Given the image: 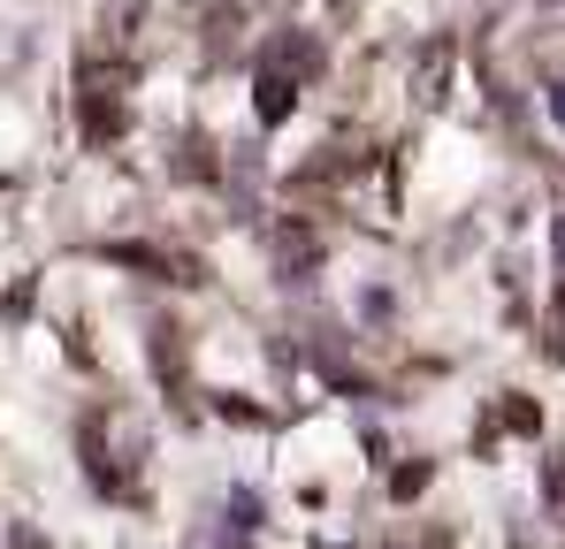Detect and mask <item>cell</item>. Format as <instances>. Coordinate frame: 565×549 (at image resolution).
Listing matches in <instances>:
<instances>
[{
  "label": "cell",
  "mask_w": 565,
  "mask_h": 549,
  "mask_svg": "<svg viewBox=\"0 0 565 549\" xmlns=\"http://www.w3.org/2000/svg\"><path fill=\"white\" fill-rule=\"evenodd\" d=\"M260 99H253V107H260V122H282V115H290V99H298V85H290V77H282V69H260Z\"/></svg>",
  "instance_id": "obj_1"
},
{
  "label": "cell",
  "mask_w": 565,
  "mask_h": 549,
  "mask_svg": "<svg viewBox=\"0 0 565 549\" xmlns=\"http://www.w3.org/2000/svg\"><path fill=\"white\" fill-rule=\"evenodd\" d=\"M551 107H558V122H565V85H558V92H551Z\"/></svg>",
  "instance_id": "obj_2"
}]
</instances>
